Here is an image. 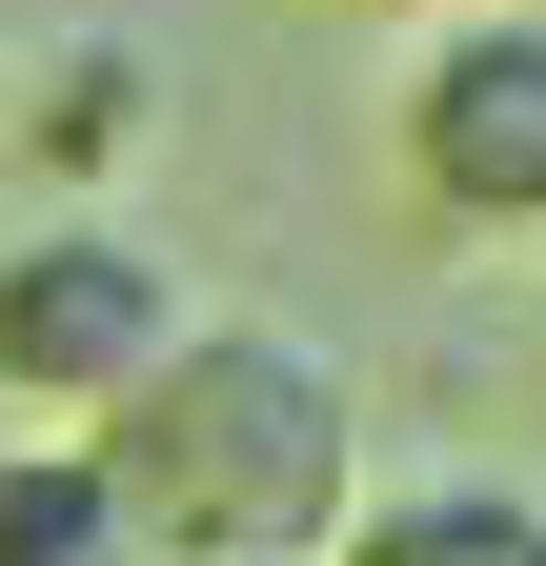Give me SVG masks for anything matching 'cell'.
<instances>
[{
	"instance_id": "obj_1",
	"label": "cell",
	"mask_w": 546,
	"mask_h": 566,
	"mask_svg": "<svg viewBox=\"0 0 546 566\" xmlns=\"http://www.w3.org/2000/svg\"><path fill=\"white\" fill-rule=\"evenodd\" d=\"M82 446H102L122 506H143L162 566H324L345 506L385 485L365 465V385L324 365L304 324H263V304H182V344L82 424Z\"/></svg>"
},
{
	"instance_id": "obj_2",
	"label": "cell",
	"mask_w": 546,
	"mask_h": 566,
	"mask_svg": "<svg viewBox=\"0 0 546 566\" xmlns=\"http://www.w3.org/2000/svg\"><path fill=\"white\" fill-rule=\"evenodd\" d=\"M385 163L445 243L546 263V0H486V21H426L405 41V102H385Z\"/></svg>"
},
{
	"instance_id": "obj_3",
	"label": "cell",
	"mask_w": 546,
	"mask_h": 566,
	"mask_svg": "<svg viewBox=\"0 0 546 566\" xmlns=\"http://www.w3.org/2000/svg\"><path fill=\"white\" fill-rule=\"evenodd\" d=\"M182 344V263L122 223V202H61V223L0 243V424H41V446H82Z\"/></svg>"
},
{
	"instance_id": "obj_4",
	"label": "cell",
	"mask_w": 546,
	"mask_h": 566,
	"mask_svg": "<svg viewBox=\"0 0 546 566\" xmlns=\"http://www.w3.org/2000/svg\"><path fill=\"white\" fill-rule=\"evenodd\" d=\"M324 566H546V485H526V465H426V485H365Z\"/></svg>"
},
{
	"instance_id": "obj_5",
	"label": "cell",
	"mask_w": 546,
	"mask_h": 566,
	"mask_svg": "<svg viewBox=\"0 0 546 566\" xmlns=\"http://www.w3.org/2000/svg\"><path fill=\"white\" fill-rule=\"evenodd\" d=\"M0 566H162V546H143V506L102 485V446L0 424Z\"/></svg>"
},
{
	"instance_id": "obj_6",
	"label": "cell",
	"mask_w": 546,
	"mask_h": 566,
	"mask_svg": "<svg viewBox=\"0 0 546 566\" xmlns=\"http://www.w3.org/2000/svg\"><path fill=\"white\" fill-rule=\"evenodd\" d=\"M122 142H143V61H122V41H82V61H61V82H41V163H122Z\"/></svg>"
},
{
	"instance_id": "obj_7",
	"label": "cell",
	"mask_w": 546,
	"mask_h": 566,
	"mask_svg": "<svg viewBox=\"0 0 546 566\" xmlns=\"http://www.w3.org/2000/svg\"><path fill=\"white\" fill-rule=\"evenodd\" d=\"M365 21H405V41H426V21H486V0H365Z\"/></svg>"
}]
</instances>
